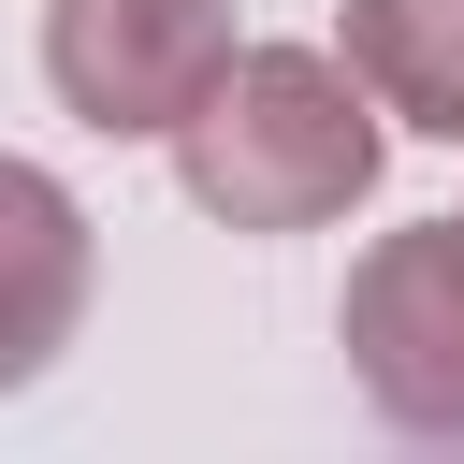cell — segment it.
Masks as SVG:
<instances>
[{
  "label": "cell",
  "instance_id": "1",
  "mask_svg": "<svg viewBox=\"0 0 464 464\" xmlns=\"http://www.w3.org/2000/svg\"><path fill=\"white\" fill-rule=\"evenodd\" d=\"M174 145V188L218 218V232H334L392 130H377V87L334 58V44H232L218 87L160 130Z\"/></svg>",
  "mask_w": 464,
  "mask_h": 464
},
{
  "label": "cell",
  "instance_id": "2",
  "mask_svg": "<svg viewBox=\"0 0 464 464\" xmlns=\"http://www.w3.org/2000/svg\"><path fill=\"white\" fill-rule=\"evenodd\" d=\"M334 348L362 377V406L392 435H435L464 450V218H406L348 261V304H334Z\"/></svg>",
  "mask_w": 464,
  "mask_h": 464
},
{
  "label": "cell",
  "instance_id": "3",
  "mask_svg": "<svg viewBox=\"0 0 464 464\" xmlns=\"http://www.w3.org/2000/svg\"><path fill=\"white\" fill-rule=\"evenodd\" d=\"M232 58V0H44V87L58 116L160 145Z\"/></svg>",
  "mask_w": 464,
  "mask_h": 464
},
{
  "label": "cell",
  "instance_id": "4",
  "mask_svg": "<svg viewBox=\"0 0 464 464\" xmlns=\"http://www.w3.org/2000/svg\"><path fill=\"white\" fill-rule=\"evenodd\" d=\"M87 276H102L87 203H72L44 160L0 145V392H29V377L87 334Z\"/></svg>",
  "mask_w": 464,
  "mask_h": 464
},
{
  "label": "cell",
  "instance_id": "5",
  "mask_svg": "<svg viewBox=\"0 0 464 464\" xmlns=\"http://www.w3.org/2000/svg\"><path fill=\"white\" fill-rule=\"evenodd\" d=\"M334 58L377 87V116L464 145V0H348L334 14Z\"/></svg>",
  "mask_w": 464,
  "mask_h": 464
}]
</instances>
